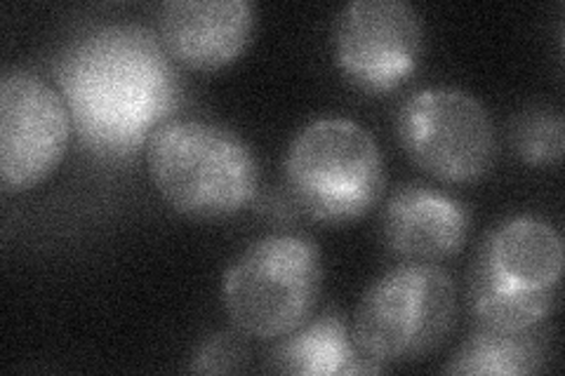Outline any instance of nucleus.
<instances>
[{
  "label": "nucleus",
  "instance_id": "nucleus-6",
  "mask_svg": "<svg viewBox=\"0 0 565 376\" xmlns=\"http://www.w3.org/2000/svg\"><path fill=\"white\" fill-rule=\"evenodd\" d=\"M457 318V284L444 266L408 261L363 292L351 320L359 351L384 367L415 363L446 342Z\"/></svg>",
  "mask_w": 565,
  "mask_h": 376
},
{
  "label": "nucleus",
  "instance_id": "nucleus-12",
  "mask_svg": "<svg viewBox=\"0 0 565 376\" xmlns=\"http://www.w3.org/2000/svg\"><path fill=\"white\" fill-rule=\"evenodd\" d=\"M269 357L274 372L297 376L380 374L386 369L359 351L344 315L332 311L282 336Z\"/></svg>",
  "mask_w": 565,
  "mask_h": 376
},
{
  "label": "nucleus",
  "instance_id": "nucleus-2",
  "mask_svg": "<svg viewBox=\"0 0 565 376\" xmlns=\"http://www.w3.org/2000/svg\"><path fill=\"white\" fill-rule=\"evenodd\" d=\"M147 165L161 198L193 219H222L255 201L259 165L253 149L220 122L168 118L147 141Z\"/></svg>",
  "mask_w": 565,
  "mask_h": 376
},
{
  "label": "nucleus",
  "instance_id": "nucleus-15",
  "mask_svg": "<svg viewBox=\"0 0 565 376\" xmlns=\"http://www.w3.org/2000/svg\"><path fill=\"white\" fill-rule=\"evenodd\" d=\"M250 348L238 334L220 332L210 336L207 342L193 355L189 369L193 374H224V372H241L247 365Z\"/></svg>",
  "mask_w": 565,
  "mask_h": 376
},
{
  "label": "nucleus",
  "instance_id": "nucleus-13",
  "mask_svg": "<svg viewBox=\"0 0 565 376\" xmlns=\"http://www.w3.org/2000/svg\"><path fill=\"white\" fill-rule=\"evenodd\" d=\"M552 355V332L546 322L525 330L479 327L444 365V374L523 376L537 374Z\"/></svg>",
  "mask_w": 565,
  "mask_h": 376
},
{
  "label": "nucleus",
  "instance_id": "nucleus-4",
  "mask_svg": "<svg viewBox=\"0 0 565 376\" xmlns=\"http://www.w3.org/2000/svg\"><path fill=\"white\" fill-rule=\"evenodd\" d=\"M286 182L295 203L321 224H351L384 193L386 170L377 139L342 116L316 118L286 153Z\"/></svg>",
  "mask_w": 565,
  "mask_h": 376
},
{
  "label": "nucleus",
  "instance_id": "nucleus-1",
  "mask_svg": "<svg viewBox=\"0 0 565 376\" xmlns=\"http://www.w3.org/2000/svg\"><path fill=\"white\" fill-rule=\"evenodd\" d=\"M57 80L81 141L104 158L135 155L182 95L161 39L135 24L81 35L62 55Z\"/></svg>",
  "mask_w": 565,
  "mask_h": 376
},
{
  "label": "nucleus",
  "instance_id": "nucleus-10",
  "mask_svg": "<svg viewBox=\"0 0 565 376\" xmlns=\"http://www.w3.org/2000/svg\"><path fill=\"white\" fill-rule=\"evenodd\" d=\"M255 31L250 0H168L158 10V39L172 62L217 71L241 57Z\"/></svg>",
  "mask_w": 565,
  "mask_h": 376
},
{
  "label": "nucleus",
  "instance_id": "nucleus-11",
  "mask_svg": "<svg viewBox=\"0 0 565 376\" xmlns=\"http://www.w3.org/2000/svg\"><path fill=\"white\" fill-rule=\"evenodd\" d=\"M469 228V207L427 184H403L382 212V236L388 253L405 261H440L459 255Z\"/></svg>",
  "mask_w": 565,
  "mask_h": 376
},
{
  "label": "nucleus",
  "instance_id": "nucleus-7",
  "mask_svg": "<svg viewBox=\"0 0 565 376\" xmlns=\"http://www.w3.org/2000/svg\"><path fill=\"white\" fill-rule=\"evenodd\" d=\"M396 132L413 163L446 184L479 182L498 158V132L488 109L459 87L417 89L401 104Z\"/></svg>",
  "mask_w": 565,
  "mask_h": 376
},
{
  "label": "nucleus",
  "instance_id": "nucleus-9",
  "mask_svg": "<svg viewBox=\"0 0 565 376\" xmlns=\"http://www.w3.org/2000/svg\"><path fill=\"white\" fill-rule=\"evenodd\" d=\"M71 114L57 89L26 68L0 76V182L26 191L57 170L71 141Z\"/></svg>",
  "mask_w": 565,
  "mask_h": 376
},
{
  "label": "nucleus",
  "instance_id": "nucleus-14",
  "mask_svg": "<svg viewBox=\"0 0 565 376\" xmlns=\"http://www.w3.org/2000/svg\"><path fill=\"white\" fill-rule=\"evenodd\" d=\"M563 116L550 106H537L519 116L514 125V149L527 165H554L563 155Z\"/></svg>",
  "mask_w": 565,
  "mask_h": 376
},
{
  "label": "nucleus",
  "instance_id": "nucleus-3",
  "mask_svg": "<svg viewBox=\"0 0 565 376\" xmlns=\"http://www.w3.org/2000/svg\"><path fill=\"white\" fill-rule=\"evenodd\" d=\"M563 238L535 214L494 226L476 253L467 278V303L479 327L525 330L556 309L563 276Z\"/></svg>",
  "mask_w": 565,
  "mask_h": 376
},
{
  "label": "nucleus",
  "instance_id": "nucleus-8",
  "mask_svg": "<svg viewBox=\"0 0 565 376\" xmlns=\"http://www.w3.org/2000/svg\"><path fill=\"white\" fill-rule=\"evenodd\" d=\"M424 55V22L405 0H351L332 24V57L344 78L370 95L408 80Z\"/></svg>",
  "mask_w": 565,
  "mask_h": 376
},
{
  "label": "nucleus",
  "instance_id": "nucleus-5",
  "mask_svg": "<svg viewBox=\"0 0 565 376\" xmlns=\"http://www.w3.org/2000/svg\"><path fill=\"white\" fill-rule=\"evenodd\" d=\"M323 288V257L302 233H269L247 245L222 276V307L255 339H282L311 318Z\"/></svg>",
  "mask_w": 565,
  "mask_h": 376
}]
</instances>
